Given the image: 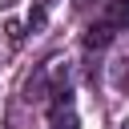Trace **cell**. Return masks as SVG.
I'll return each mask as SVG.
<instances>
[{"instance_id": "6da1fadb", "label": "cell", "mask_w": 129, "mask_h": 129, "mask_svg": "<svg viewBox=\"0 0 129 129\" xmlns=\"http://www.w3.org/2000/svg\"><path fill=\"white\" fill-rule=\"evenodd\" d=\"M105 24L129 28V0H105Z\"/></svg>"}, {"instance_id": "7a4b0ae2", "label": "cell", "mask_w": 129, "mask_h": 129, "mask_svg": "<svg viewBox=\"0 0 129 129\" xmlns=\"http://www.w3.org/2000/svg\"><path fill=\"white\" fill-rule=\"evenodd\" d=\"M113 40V24H89V32H85V48H105Z\"/></svg>"}, {"instance_id": "3957f363", "label": "cell", "mask_w": 129, "mask_h": 129, "mask_svg": "<svg viewBox=\"0 0 129 129\" xmlns=\"http://www.w3.org/2000/svg\"><path fill=\"white\" fill-rule=\"evenodd\" d=\"M48 129H81L77 113L69 105H52V117H48Z\"/></svg>"}, {"instance_id": "277c9868", "label": "cell", "mask_w": 129, "mask_h": 129, "mask_svg": "<svg viewBox=\"0 0 129 129\" xmlns=\"http://www.w3.org/2000/svg\"><path fill=\"white\" fill-rule=\"evenodd\" d=\"M4 32H8V40H12V44H20V40H24V24H20V20H8V24H4Z\"/></svg>"}, {"instance_id": "5b68a950", "label": "cell", "mask_w": 129, "mask_h": 129, "mask_svg": "<svg viewBox=\"0 0 129 129\" xmlns=\"http://www.w3.org/2000/svg\"><path fill=\"white\" fill-rule=\"evenodd\" d=\"M28 24H32V28H40V24H44V8H36V12L28 16Z\"/></svg>"}, {"instance_id": "8992f818", "label": "cell", "mask_w": 129, "mask_h": 129, "mask_svg": "<svg viewBox=\"0 0 129 129\" xmlns=\"http://www.w3.org/2000/svg\"><path fill=\"white\" fill-rule=\"evenodd\" d=\"M73 4H77V8H93L97 0H73Z\"/></svg>"}, {"instance_id": "52a82bcc", "label": "cell", "mask_w": 129, "mask_h": 129, "mask_svg": "<svg viewBox=\"0 0 129 129\" xmlns=\"http://www.w3.org/2000/svg\"><path fill=\"white\" fill-rule=\"evenodd\" d=\"M0 4H4V8H8V4H16V0H0Z\"/></svg>"}, {"instance_id": "ba28073f", "label": "cell", "mask_w": 129, "mask_h": 129, "mask_svg": "<svg viewBox=\"0 0 129 129\" xmlns=\"http://www.w3.org/2000/svg\"><path fill=\"white\" fill-rule=\"evenodd\" d=\"M117 129H129V121H121V125H117Z\"/></svg>"}]
</instances>
